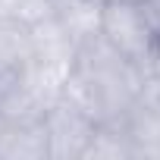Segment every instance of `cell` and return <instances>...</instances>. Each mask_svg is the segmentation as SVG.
I'll use <instances>...</instances> for the list:
<instances>
[{"label":"cell","instance_id":"cell-1","mask_svg":"<svg viewBox=\"0 0 160 160\" xmlns=\"http://www.w3.org/2000/svg\"><path fill=\"white\" fill-rule=\"evenodd\" d=\"M47 132V154L50 157H82L94 129L101 126L82 104H75L69 94H57L41 113Z\"/></svg>","mask_w":160,"mask_h":160},{"label":"cell","instance_id":"cell-2","mask_svg":"<svg viewBox=\"0 0 160 160\" xmlns=\"http://www.w3.org/2000/svg\"><path fill=\"white\" fill-rule=\"evenodd\" d=\"M98 35L119 57H126L135 66H144V60H148V53L154 47V35L148 28L141 3H110V0H104Z\"/></svg>","mask_w":160,"mask_h":160},{"label":"cell","instance_id":"cell-3","mask_svg":"<svg viewBox=\"0 0 160 160\" xmlns=\"http://www.w3.org/2000/svg\"><path fill=\"white\" fill-rule=\"evenodd\" d=\"M0 157L3 160H44L47 154V132L41 116L32 119H7L0 126Z\"/></svg>","mask_w":160,"mask_h":160},{"label":"cell","instance_id":"cell-4","mask_svg":"<svg viewBox=\"0 0 160 160\" xmlns=\"http://www.w3.org/2000/svg\"><path fill=\"white\" fill-rule=\"evenodd\" d=\"M32 63V25L0 16V78Z\"/></svg>","mask_w":160,"mask_h":160},{"label":"cell","instance_id":"cell-5","mask_svg":"<svg viewBox=\"0 0 160 160\" xmlns=\"http://www.w3.org/2000/svg\"><path fill=\"white\" fill-rule=\"evenodd\" d=\"M141 13L148 19V28H151L154 41H160V0H141Z\"/></svg>","mask_w":160,"mask_h":160},{"label":"cell","instance_id":"cell-6","mask_svg":"<svg viewBox=\"0 0 160 160\" xmlns=\"http://www.w3.org/2000/svg\"><path fill=\"white\" fill-rule=\"evenodd\" d=\"M141 72H144L148 78H154V82H160V41H154V47H151V53H148Z\"/></svg>","mask_w":160,"mask_h":160},{"label":"cell","instance_id":"cell-7","mask_svg":"<svg viewBox=\"0 0 160 160\" xmlns=\"http://www.w3.org/2000/svg\"><path fill=\"white\" fill-rule=\"evenodd\" d=\"M110 3H141V0H110Z\"/></svg>","mask_w":160,"mask_h":160},{"label":"cell","instance_id":"cell-8","mask_svg":"<svg viewBox=\"0 0 160 160\" xmlns=\"http://www.w3.org/2000/svg\"><path fill=\"white\" fill-rule=\"evenodd\" d=\"M0 126H3V119H0Z\"/></svg>","mask_w":160,"mask_h":160}]
</instances>
